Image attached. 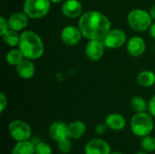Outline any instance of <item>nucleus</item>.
Wrapping results in <instances>:
<instances>
[{
	"mask_svg": "<svg viewBox=\"0 0 155 154\" xmlns=\"http://www.w3.org/2000/svg\"><path fill=\"white\" fill-rule=\"evenodd\" d=\"M78 27L86 39L104 40L111 30V21L102 12L90 10L80 16Z\"/></svg>",
	"mask_w": 155,
	"mask_h": 154,
	"instance_id": "f257e3e1",
	"label": "nucleus"
},
{
	"mask_svg": "<svg viewBox=\"0 0 155 154\" xmlns=\"http://www.w3.org/2000/svg\"><path fill=\"white\" fill-rule=\"evenodd\" d=\"M17 48L25 58L32 61L41 58L45 53V44L42 38L31 30L23 31L20 34V42Z\"/></svg>",
	"mask_w": 155,
	"mask_h": 154,
	"instance_id": "f03ea898",
	"label": "nucleus"
},
{
	"mask_svg": "<svg viewBox=\"0 0 155 154\" xmlns=\"http://www.w3.org/2000/svg\"><path fill=\"white\" fill-rule=\"evenodd\" d=\"M153 128V119L149 113H135L131 119V130L135 136L143 138L150 135Z\"/></svg>",
	"mask_w": 155,
	"mask_h": 154,
	"instance_id": "7ed1b4c3",
	"label": "nucleus"
},
{
	"mask_svg": "<svg viewBox=\"0 0 155 154\" xmlns=\"http://www.w3.org/2000/svg\"><path fill=\"white\" fill-rule=\"evenodd\" d=\"M127 23L129 26L135 32H145L150 29L153 24L149 11L141 8H135L129 12L127 15Z\"/></svg>",
	"mask_w": 155,
	"mask_h": 154,
	"instance_id": "20e7f679",
	"label": "nucleus"
},
{
	"mask_svg": "<svg viewBox=\"0 0 155 154\" xmlns=\"http://www.w3.org/2000/svg\"><path fill=\"white\" fill-rule=\"evenodd\" d=\"M50 0H25L23 12L30 19H41L50 11Z\"/></svg>",
	"mask_w": 155,
	"mask_h": 154,
	"instance_id": "39448f33",
	"label": "nucleus"
},
{
	"mask_svg": "<svg viewBox=\"0 0 155 154\" xmlns=\"http://www.w3.org/2000/svg\"><path fill=\"white\" fill-rule=\"evenodd\" d=\"M8 132L13 140L15 142L28 141L32 136L31 126L25 121L13 120L8 124Z\"/></svg>",
	"mask_w": 155,
	"mask_h": 154,
	"instance_id": "423d86ee",
	"label": "nucleus"
},
{
	"mask_svg": "<svg viewBox=\"0 0 155 154\" xmlns=\"http://www.w3.org/2000/svg\"><path fill=\"white\" fill-rule=\"evenodd\" d=\"M103 41L106 48L117 49L122 47L124 44H125L127 41V36L124 30L120 28H115V29H111L107 33V34L105 35Z\"/></svg>",
	"mask_w": 155,
	"mask_h": 154,
	"instance_id": "0eeeda50",
	"label": "nucleus"
},
{
	"mask_svg": "<svg viewBox=\"0 0 155 154\" xmlns=\"http://www.w3.org/2000/svg\"><path fill=\"white\" fill-rule=\"evenodd\" d=\"M105 48L103 40H88L84 49L85 55L90 61L97 62L104 56Z\"/></svg>",
	"mask_w": 155,
	"mask_h": 154,
	"instance_id": "6e6552de",
	"label": "nucleus"
},
{
	"mask_svg": "<svg viewBox=\"0 0 155 154\" xmlns=\"http://www.w3.org/2000/svg\"><path fill=\"white\" fill-rule=\"evenodd\" d=\"M83 34L79 27L74 25L64 26L61 31V40L67 46H74L79 44Z\"/></svg>",
	"mask_w": 155,
	"mask_h": 154,
	"instance_id": "1a4fd4ad",
	"label": "nucleus"
},
{
	"mask_svg": "<svg viewBox=\"0 0 155 154\" xmlns=\"http://www.w3.org/2000/svg\"><path fill=\"white\" fill-rule=\"evenodd\" d=\"M111 147L109 143L99 138L90 140L84 146V154H110Z\"/></svg>",
	"mask_w": 155,
	"mask_h": 154,
	"instance_id": "9d476101",
	"label": "nucleus"
},
{
	"mask_svg": "<svg viewBox=\"0 0 155 154\" xmlns=\"http://www.w3.org/2000/svg\"><path fill=\"white\" fill-rule=\"evenodd\" d=\"M127 53L134 57L142 56L146 51V43L144 39L141 36H133L131 37L126 44Z\"/></svg>",
	"mask_w": 155,
	"mask_h": 154,
	"instance_id": "9b49d317",
	"label": "nucleus"
},
{
	"mask_svg": "<svg viewBox=\"0 0 155 154\" xmlns=\"http://www.w3.org/2000/svg\"><path fill=\"white\" fill-rule=\"evenodd\" d=\"M62 13L67 18H77L83 15V5L79 0H65L62 5Z\"/></svg>",
	"mask_w": 155,
	"mask_h": 154,
	"instance_id": "f8f14e48",
	"label": "nucleus"
},
{
	"mask_svg": "<svg viewBox=\"0 0 155 154\" xmlns=\"http://www.w3.org/2000/svg\"><path fill=\"white\" fill-rule=\"evenodd\" d=\"M48 133L50 138L57 143L68 137V124L61 121L54 122L50 125Z\"/></svg>",
	"mask_w": 155,
	"mask_h": 154,
	"instance_id": "ddd939ff",
	"label": "nucleus"
},
{
	"mask_svg": "<svg viewBox=\"0 0 155 154\" xmlns=\"http://www.w3.org/2000/svg\"><path fill=\"white\" fill-rule=\"evenodd\" d=\"M29 17L25 15V12H16L12 14L9 17H8V25H9V28L15 31H22L25 28H26V26L28 25V21H29Z\"/></svg>",
	"mask_w": 155,
	"mask_h": 154,
	"instance_id": "4468645a",
	"label": "nucleus"
},
{
	"mask_svg": "<svg viewBox=\"0 0 155 154\" xmlns=\"http://www.w3.org/2000/svg\"><path fill=\"white\" fill-rule=\"evenodd\" d=\"M15 71L17 75L22 79H31L35 74V67L32 60L24 58L16 66Z\"/></svg>",
	"mask_w": 155,
	"mask_h": 154,
	"instance_id": "2eb2a0df",
	"label": "nucleus"
},
{
	"mask_svg": "<svg viewBox=\"0 0 155 154\" xmlns=\"http://www.w3.org/2000/svg\"><path fill=\"white\" fill-rule=\"evenodd\" d=\"M104 123L108 126L109 129L119 132L124 129L126 125V120L124 117V115H122L121 113H113L105 117Z\"/></svg>",
	"mask_w": 155,
	"mask_h": 154,
	"instance_id": "dca6fc26",
	"label": "nucleus"
},
{
	"mask_svg": "<svg viewBox=\"0 0 155 154\" xmlns=\"http://www.w3.org/2000/svg\"><path fill=\"white\" fill-rule=\"evenodd\" d=\"M86 129L84 122L75 120L68 124V137L72 140H78L85 134Z\"/></svg>",
	"mask_w": 155,
	"mask_h": 154,
	"instance_id": "f3484780",
	"label": "nucleus"
},
{
	"mask_svg": "<svg viewBox=\"0 0 155 154\" xmlns=\"http://www.w3.org/2000/svg\"><path fill=\"white\" fill-rule=\"evenodd\" d=\"M35 143L30 140L24 142H16L11 151V154H35Z\"/></svg>",
	"mask_w": 155,
	"mask_h": 154,
	"instance_id": "a211bd4d",
	"label": "nucleus"
},
{
	"mask_svg": "<svg viewBox=\"0 0 155 154\" xmlns=\"http://www.w3.org/2000/svg\"><path fill=\"white\" fill-rule=\"evenodd\" d=\"M137 83L143 87H151L155 84V74L152 71L144 70L138 74Z\"/></svg>",
	"mask_w": 155,
	"mask_h": 154,
	"instance_id": "6ab92c4d",
	"label": "nucleus"
},
{
	"mask_svg": "<svg viewBox=\"0 0 155 154\" xmlns=\"http://www.w3.org/2000/svg\"><path fill=\"white\" fill-rule=\"evenodd\" d=\"M132 110L135 113H143L148 111V102L142 96H134L130 102Z\"/></svg>",
	"mask_w": 155,
	"mask_h": 154,
	"instance_id": "aec40b11",
	"label": "nucleus"
},
{
	"mask_svg": "<svg viewBox=\"0 0 155 154\" xmlns=\"http://www.w3.org/2000/svg\"><path fill=\"white\" fill-rule=\"evenodd\" d=\"M3 41L5 42V44H7L10 47H15L18 46L19 42H20V34H18L17 31L9 29L3 36Z\"/></svg>",
	"mask_w": 155,
	"mask_h": 154,
	"instance_id": "412c9836",
	"label": "nucleus"
},
{
	"mask_svg": "<svg viewBox=\"0 0 155 154\" xmlns=\"http://www.w3.org/2000/svg\"><path fill=\"white\" fill-rule=\"evenodd\" d=\"M24 55L21 53V51L18 48H13L11 49L5 55V61L8 64L13 65V66H16L23 59H24Z\"/></svg>",
	"mask_w": 155,
	"mask_h": 154,
	"instance_id": "4be33fe9",
	"label": "nucleus"
},
{
	"mask_svg": "<svg viewBox=\"0 0 155 154\" xmlns=\"http://www.w3.org/2000/svg\"><path fill=\"white\" fill-rule=\"evenodd\" d=\"M142 149L146 152H153L155 151V137L147 135L142 138Z\"/></svg>",
	"mask_w": 155,
	"mask_h": 154,
	"instance_id": "5701e85b",
	"label": "nucleus"
},
{
	"mask_svg": "<svg viewBox=\"0 0 155 154\" xmlns=\"http://www.w3.org/2000/svg\"><path fill=\"white\" fill-rule=\"evenodd\" d=\"M71 140L72 139L67 137V138H64V139L57 142V148L61 153L68 154L71 152V150L73 148V144H72Z\"/></svg>",
	"mask_w": 155,
	"mask_h": 154,
	"instance_id": "b1692460",
	"label": "nucleus"
},
{
	"mask_svg": "<svg viewBox=\"0 0 155 154\" xmlns=\"http://www.w3.org/2000/svg\"><path fill=\"white\" fill-rule=\"evenodd\" d=\"M35 154H53V150L48 143L39 142L35 144Z\"/></svg>",
	"mask_w": 155,
	"mask_h": 154,
	"instance_id": "393cba45",
	"label": "nucleus"
},
{
	"mask_svg": "<svg viewBox=\"0 0 155 154\" xmlns=\"http://www.w3.org/2000/svg\"><path fill=\"white\" fill-rule=\"evenodd\" d=\"M9 25L8 20L5 18V16H0V35L3 36L8 30H9Z\"/></svg>",
	"mask_w": 155,
	"mask_h": 154,
	"instance_id": "a878e982",
	"label": "nucleus"
},
{
	"mask_svg": "<svg viewBox=\"0 0 155 154\" xmlns=\"http://www.w3.org/2000/svg\"><path fill=\"white\" fill-rule=\"evenodd\" d=\"M148 112L153 117H155V94L151 97L148 102Z\"/></svg>",
	"mask_w": 155,
	"mask_h": 154,
	"instance_id": "bb28decb",
	"label": "nucleus"
},
{
	"mask_svg": "<svg viewBox=\"0 0 155 154\" xmlns=\"http://www.w3.org/2000/svg\"><path fill=\"white\" fill-rule=\"evenodd\" d=\"M7 107V98L4 93H0V113H4Z\"/></svg>",
	"mask_w": 155,
	"mask_h": 154,
	"instance_id": "cd10ccee",
	"label": "nucleus"
},
{
	"mask_svg": "<svg viewBox=\"0 0 155 154\" xmlns=\"http://www.w3.org/2000/svg\"><path fill=\"white\" fill-rule=\"evenodd\" d=\"M107 129H108V126L105 123H98L95 126V133L98 135H103L106 133Z\"/></svg>",
	"mask_w": 155,
	"mask_h": 154,
	"instance_id": "c85d7f7f",
	"label": "nucleus"
},
{
	"mask_svg": "<svg viewBox=\"0 0 155 154\" xmlns=\"http://www.w3.org/2000/svg\"><path fill=\"white\" fill-rule=\"evenodd\" d=\"M149 34H150V35L155 40V22L152 24V25H151V27L149 29Z\"/></svg>",
	"mask_w": 155,
	"mask_h": 154,
	"instance_id": "c756f323",
	"label": "nucleus"
},
{
	"mask_svg": "<svg viewBox=\"0 0 155 154\" xmlns=\"http://www.w3.org/2000/svg\"><path fill=\"white\" fill-rule=\"evenodd\" d=\"M149 14H150L151 17L153 18V20H155V4L151 6V8L149 10Z\"/></svg>",
	"mask_w": 155,
	"mask_h": 154,
	"instance_id": "7c9ffc66",
	"label": "nucleus"
},
{
	"mask_svg": "<svg viewBox=\"0 0 155 154\" xmlns=\"http://www.w3.org/2000/svg\"><path fill=\"white\" fill-rule=\"evenodd\" d=\"M64 1L65 0H50L51 3H54V4H58V3H63Z\"/></svg>",
	"mask_w": 155,
	"mask_h": 154,
	"instance_id": "2f4dec72",
	"label": "nucleus"
},
{
	"mask_svg": "<svg viewBox=\"0 0 155 154\" xmlns=\"http://www.w3.org/2000/svg\"><path fill=\"white\" fill-rule=\"evenodd\" d=\"M135 154H147V152L143 151V152H136Z\"/></svg>",
	"mask_w": 155,
	"mask_h": 154,
	"instance_id": "473e14b6",
	"label": "nucleus"
},
{
	"mask_svg": "<svg viewBox=\"0 0 155 154\" xmlns=\"http://www.w3.org/2000/svg\"><path fill=\"white\" fill-rule=\"evenodd\" d=\"M110 154H124L123 152H111Z\"/></svg>",
	"mask_w": 155,
	"mask_h": 154,
	"instance_id": "72a5a7b5",
	"label": "nucleus"
},
{
	"mask_svg": "<svg viewBox=\"0 0 155 154\" xmlns=\"http://www.w3.org/2000/svg\"><path fill=\"white\" fill-rule=\"evenodd\" d=\"M154 52H155V45H154Z\"/></svg>",
	"mask_w": 155,
	"mask_h": 154,
	"instance_id": "f704fd0d",
	"label": "nucleus"
}]
</instances>
